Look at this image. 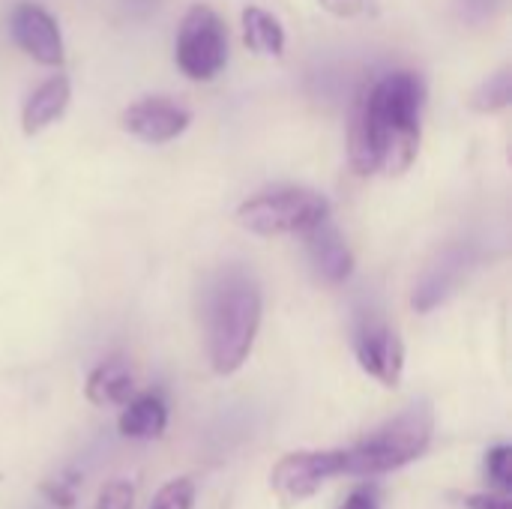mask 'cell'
Listing matches in <instances>:
<instances>
[{
  "label": "cell",
  "mask_w": 512,
  "mask_h": 509,
  "mask_svg": "<svg viewBox=\"0 0 512 509\" xmlns=\"http://www.w3.org/2000/svg\"><path fill=\"white\" fill-rule=\"evenodd\" d=\"M192 504H195V486H192V480L177 477V480L165 483L156 492L150 509H192Z\"/></svg>",
  "instance_id": "17"
},
{
  "label": "cell",
  "mask_w": 512,
  "mask_h": 509,
  "mask_svg": "<svg viewBox=\"0 0 512 509\" xmlns=\"http://www.w3.org/2000/svg\"><path fill=\"white\" fill-rule=\"evenodd\" d=\"M306 237V249H309V261L318 273L321 282L327 285H342L351 279L354 273V255L345 243V237L339 234L336 225H330L327 219L312 225L309 231H303Z\"/></svg>",
  "instance_id": "11"
},
{
  "label": "cell",
  "mask_w": 512,
  "mask_h": 509,
  "mask_svg": "<svg viewBox=\"0 0 512 509\" xmlns=\"http://www.w3.org/2000/svg\"><path fill=\"white\" fill-rule=\"evenodd\" d=\"M327 213H330V204L324 195H318L312 189L288 186V189L261 192V195L249 198L246 204H240L237 222H240V228H246L252 234L276 237V234H303L312 225L324 222Z\"/></svg>",
  "instance_id": "4"
},
{
  "label": "cell",
  "mask_w": 512,
  "mask_h": 509,
  "mask_svg": "<svg viewBox=\"0 0 512 509\" xmlns=\"http://www.w3.org/2000/svg\"><path fill=\"white\" fill-rule=\"evenodd\" d=\"M512 102V72L510 69H498L495 75H489L483 84L474 87L468 105L480 114H498Z\"/></svg>",
  "instance_id": "16"
},
{
  "label": "cell",
  "mask_w": 512,
  "mask_h": 509,
  "mask_svg": "<svg viewBox=\"0 0 512 509\" xmlns=\"http://www.w3.org/2000/svg\"><path fill=\"white\" fill-rule=\"evenodd\" d=\"M123 6H126V12L129 15H135V18H144V15H150L156 6H159V0H120Z\"/></svg>",
  "instance_id": "25"
},
{
  "label": "cell",
  "mask_w": 512,
  "mask_h": 509,
  "mask_svg": "<svg viewBox=\"0 0 512 509\" xmlns=\"http://www.w3.org/2000/svg\"><path fill=\"white\" fill-rule=\"evenodd\" d=\"M75 483H78V474H66V477H60L57 483H48L45 486V495H48V501L51 504H57L60 509H69L75 504Z\"/></svg>",
  "instance_id": "21"
},
{
  "label": "cell",
  "mask_w": 512,
  "mask_h": 509,
  "mask_svg": "<svg viewBox=\"0 0 512 509\" xmlns=\"http://www.w3.org/2000/svg\"><path fill=\"white\" fill-rule=\"evenodd\" d=\"M435 432V411L429 402H414L360 444L342 450V477L390 474L420 459Z\"/></svg>",
  "instance_id": "3"
},
{
  "label": "cell",
  "mask_w": 512,
  "mask_h": 509,
  "mask_svg": "<svg viewBox=\"0 0 512 509\" xmlns=\"http://www.w3.org/2000/svg\"><path fill=\"white\" fill-rule=\"evenodd\" d=\"M72 87L66 75H54L45 84H39L30 99L24 102V114H21V129L24 135H39L42 129H48L57 117H63L66 105H69Z\"/></svg>",
  "instance_id": "12"
},
{
  "label": "cell",
  "mask_w": 512,
  "mask_h": 509,
  "mask_svg": "<svg viewBox=\"0 0 512 509\" xmlns=\"http://www.w3.org/2000/svg\"><path fill=\"white\" fill-rule=\"evenodd\" d=\"M492 6H495V0H462V12L468 18H483L492 12Z\"/></svg>",
  "instance_id": "24"
},
{
  "label": "cell",
  "mask_w": 512,
  "mask_h": 509,
  "mask_svg": "<svg viewBox=\"0 0 512 509\" xmlns=\"http://www.w3.org/2000/svg\"><path fill=\"white\" fill-rule=\"evenodd\" d=\"M120 123L129 135H135L144 144H168L189 129L192 114L165 96H147V99L129 105L123 111Z\"/></svg>",
  "instance_id": "8"
},
{
  "label": "cell",
  "mask_w": 512,
  "mask_h": 509,
  "mask_svg": "<svg viewBox=\"0 0 512 509\" xmlns=\"http://www.w3.org/2000/svg\"><path fill=\"white\" fill-rule=\"evenodd\" d=\"M354 354L366 375H372L384 387H396L405 369V348L396 330H390L378 318H363L354 330Z\"/></svg>",
  "instance_id": "7"
},
{
  "label": "cell",
  "mask_w": 512,
  "mask_h": 509,
  "mask_svg": "<svg viewBox=\"0 0 512 509\" xmlns=\"http://www.w3.org/2000/svg\"><path fill=\"white\" fill-rule=\"evenodd\" d=\"M243 42L252 51L264 54V57H282V51H285V27L267 9L246 6L243 9Z\"/></svg>",
  "instance_id": "15"
},
{
  "label": "cell",
  "mask_w": 512,
  "mask_h": 509,
  "mask_svg": "<svg viewBox=\"0 0 512 509\" xmlns=\"http://www.w3.org/2000/svg\"><path fill=\"white\" fill-rule=\"evenodd\" d=\"M9 30L18 48L42 66L63 63V36L57 21L36 3H18L9 18Z\"/></svg>",
  "instance_id": "9"
},
{
  "label": "cell",
  "mask_w": 512,
  "mask_h": 509,
  "mask_svg": "<svg viewBox=\"0 0 512 509\" xmlns=\"http://www.w3.org/2000/svg\"><path fill=\"white\" fill-rule=\"evenodd\" d=\"M324 12L336 15V18H357L366 12H375L378 0H318Z\"/></svg>",
  "instance_id": "20"
},
{
  "label": "cell",
  "mask_w": 512,
  "mask_h": 509,
  "mask_svg": "<svg viewBox=\"0 0 512 509\" xmlns=\"http://www.w3.org/2000/svg\"><path fill=\"white\" fill-rule=\"evenodd\" d=\"M333 477H342V450L291 453L279 459V465L273 468L270 486L282 501L300 504V501H309Z\"/></svg>",
  "instance_id": "6"
},
{
  "label": "cell",
  "mask_w": 512,
  "mask_h": 509,
  "mask_svg": "<svg viewBox=\"0 0 512 509\" xmlns=\"http://www.w3.org/2000/svg\"><path fill=\"white\" fill-rule=\"evenodd\" d=\"M84 390L93 405H126L132 399L135 378H132V369L120 357H111L90 372Z\"/></svg>",
  "instance_id": "14"
},
{
  "label": "cell",
  "mask_w": 512,
  "mask_h": 509,
  "mask_svg": "<svg viewBox=\"0 0 512 509\" xmlns=\"http://www.w3.org/2000/svg\"><path fill=\"white\" fill-rule=\"evenodd\" d=\"M471 264H474V249H471V243H453V246H447L429 267H426V273L420 276V282H417V288H414V309L417 312H432V309H438L459 285H462V279L468 276V270H471Z\"/></svg>",
  "instance_id": "10"
},
{
  "label": "cell",
  "mask_w": 512,
  "mask_h": 509,
  "mask_svg": "<svg viewBox=\"0 0 512 509\" xmlns=\"http://www.w3.org/2000/svg\"><path fill=\"white\" fill-rule=\"evenodd\" d=\"M486 477L489 483L501 492L510 495L512 489V462H510V444H498L489 450L486 456Z\"/></svg>",
  "instance_id": "18"
},
{
  "label": "cell",
  "mask_w": 512,
  "mask_h": 509,
  "mask_svg": "<svg viewBox=\"0 0 512 509\" xmlns=\"http://www.w3.org/2000/svg\"><path fill=\"white\" fill-rule=\"evenodd\" d=\"M342 509H378V498H375V492L372 489H357Z\"/></svg>",
  "instance_id": "23"
},
{
  "label": "cell",
  "mask_w": 512,
  "mask_h": 509,
  "mask_svg": "<svg viewBox=\"0 0 512 509\" xmlns=\"http://www.w3.org/2000/svg\"><path fill=\"white\" fill-rule=\"evenodd\" d=\"M426 87L417 72H387L357 102L351 120V165L357 174H405L420 150Z\"/></svg>",
  "instance_id": "1"
},
{
  "label": "cell",
  "mask_w": 512,
  "mask_h": 509,
  "mask_svg": "<svg viewBox=\"0 0 512 509\" xmlns=\"http://www.w3.org/2000/svg\"><path fill=\"white\" fill-rule=\"evenodd\" d=\"M465 507L468 509H510V498L495 492V495H471L465 498Z\"/></svg>",
  "instance_id": "22"
},
{
  "label": "cell",
  "mask_w": 512,
  "mask_h": 509,
  "mask_svg": "<svg viewBox=\"0 0 512 509\" xmlns=\"http://www.w3.org/2000/svg\"><path fill=\"white\" fill-rule=\"evenodd\" d=\"M168 426V408L159 393H144L132 402H126L120 414V435L135 441H153Z\"/></svg>",
  "instance_id": "13"
},
{
  "label": "cell",
  "mask_w": 512,
  "mask_h": 509,
  "mask_svg": "<svg viewBox=\"0 0 512 509\" xmlns=\"http://www.w3.org/2000/svg\"><path fill=\"white\" fill-rule=\"evenodd\" d=\"M174 57H177L180 72L192 81H213L225 69L228 30L210 6L204 3L189 6L177 30Z\"/></svg>",
  "instance_id": "5"
},
{
  "label": "cell",
  "mask_w": 512,
  "mask_h": 509,
  "mask_svg": "<svg viewBox=\"0 0 512 509\" xmlns=\"http://www.w3.org/2000/svg\"><path fill=\"white\" fill-rule=\"evenodd\" d=\"M132 504H135V486L126 480H111L99 492L96 509H132Z\"/></svg>",
  "instance_id": "19"
},
{
  "label": "cell",
  "mask_w": 512,
  "mask_h": 509,
  "mask_svg": "<svg viewBox=\"0 0 512 509\" xmlns=\"http://www.w3.org/2000/svg\"><path fill=\"white\" fill-rule=\"evenodd\" d=\"M261 288L243 270H228L207 306V348L210 363L219 375H234L258 336L261 327Z\"/></svg>",
  "instance_id": "2"
}]
</instances>
